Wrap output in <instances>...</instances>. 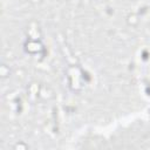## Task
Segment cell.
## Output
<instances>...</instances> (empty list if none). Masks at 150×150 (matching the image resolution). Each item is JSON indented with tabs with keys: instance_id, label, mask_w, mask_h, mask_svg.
Instances as JSON below:
<instances>
[{
	"instance_id": "obj_1",
	"label": "cell",
	"mask_w": 150,
	"mask_h": 150,
	"mask_svg": "<svg viewBox=\"0 0 150 150\" xmlns=\"http://www.w3.org/2000/svg\"><path fill=\"white\" fill-rule=\"evenodd\" d=\"M75 149H150V107L105 127H89L70 141Z\"/></svg>"
}]
</instances>
